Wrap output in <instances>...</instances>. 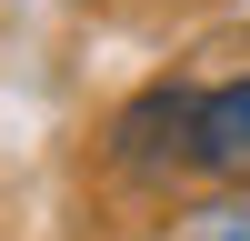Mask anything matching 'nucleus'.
<instances>
[{
    "label": "nucleus",
    "mask_w": 250,
    "mask_h": 241,
    "mask_svg": "<svg viewBox=\"0 0 250 241\" xmlns=\"http://www.w3.org/2000/svg\"><path fill=\"white\" fill-rule=\"evenodd\" d=\"M200 171L250 181V71L240 80H200Z\"/></svg>",
    "instance_id": "obj_2"
},
{
    "label": "nucleus",
    "mask_w": 250,
    "mask_h": 241,
    "mask_svg": "<svg viewBox=\"0 0 250 241\" xmlns=\"http://www.w3.org/2000/svg\"><path fill=\"white\" fill-rule=\"evenodd\" d=\"M110 171L130 181H170L200 171V80H150L110 111Z\"/></svg>",
    "instance_id": "obj_1"
}]
</instances>
